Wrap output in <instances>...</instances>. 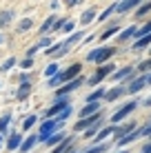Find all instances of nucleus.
I'll list each match as a JSON object with an SVG mask.
<instances>
[{"instance_id":"33","label":"nucleus","mask_w":151,"mask_h":153,"mask_svg":"<svg viewBox=\"0 0 151 153\" xmlns=\"http://www.w3.org/2000/svg\"><path fill=\"white\" fill-rule=\"evenodd\" d=\"M65 25H67V20H56V22H54V29H51V31H60Z\"/></svg>"},{"instance_id":"42","label":"nucleus","mask_w":151,"mask_h":153,"mask_svg":"<svg viewBox=\"0 0 151 153\" xmlns=\"http://www.w3.org/2000/svg\"><path fill=\"white\" fill-rule=\"evenodd\" d=\"M147 104H151V98H149V100H147Z\"/></svg>"},{"instance_id":"38","label":"nucleus","mask_w":151,"mask_h":153,"mask_svg":"<svg viewBox=\"0 0 151 153\" xmlns=\"http://www.w3.org/2000/svg\"><path fill=\"white\" fill-rule=\"evenodd\" d=\"M147 69H151V60H144L142 65H140V71H147Z\"/></svg>"},{"instance_id":"5","label":"nucleus","mask_w":151,"mask_h":153,"mask_svg":"<svg viewBox=\"0 0 151 153\" xmlns=\"http://www.w3.org/2000/svg\"><path fill=\"white\" fill-rule=\"evenodd\" d=\"M111 71H113V65H107V67H102V69H98V71H96V76L91 78V82H89V84H98V82L102 80V78L109 76Z\"/></svg>"},{"instance_id":"19","label":"nucleus","mask_w":151,"mask_h":153,"mask_svg":"<svg viewBox=\"0 0 151 153\" xmlns=\"http://www.w3.org/2000/svg\"><path fill=\"white\" fill-rule=\"evenodd\" d=\"M111 133H116V129H113V126H107V129H102L100 133H98V144H102V138H107V135H111Z\"/></svg>"},{"instance_id":"17","label":"nucleus","mask_w":151,"mask_h":153,"mask_svg":"<svg viewBox=\"0 0 151 153\" xmlns=\"http://www.w3.org/2000/svg\"><path fill=\"white\" fill-rule=\"evenodd\" d=\"M20 140H22V135L13 133L11 138H9V144H7V146H9V149H11V151H13V149H18V146H20Z\"/></svg>"},{"instance_id":"14","label":"nucleus","mask_w":151,"mask_h":153,"mask_svg":"<svg viewBox=\"0 0 151 153\" xmlns=\"http://www.w3.org/2000/svg\"><path fill=\"white\" fill-rule=\"evenodd\" d=\"M122 93H124V89L122 87H116V89H111V91H107V100H116V98H120L122 96Z\"/></svg>"},{"instance_id":"44","label":"nucleus","mask_w":151,"mask_h":153,"mask_svg":"<svg viewBox=\"0 0 151 153\" xmlns=\"http://www.w3.org/2000/svg\"><path fill=\"white\" fill-rule=\"evenodd\" d=\"M0 140H2V135H0Z\"/></svg>"},{"instance_id":"40","label":"nucleus","mask_w":151,"mask_h":153,"mask_svg":"<svg viewBox=\"0 0 151 153\" xmlns=\"http://www.w3.org/2000/svg\"><path fill=\"white\" fill-rule=\"evenodd\" d=\"M71 29H74V22H69V20H67V25H65V29H62V31H71Z\"/></svg>"},{"instance_id":"37","label":"nucleus","mask_w":151,"mask_h":153,"mask_svg":"<svg viewBox=\"0 0 151 153\" xmlns=\"http://www.w3.org/2000/svg\"><path fill=\"white\" fill-rule=\"evenodd\" d=\"M13 65H16V60H13V58H9V60H7V62L2 65V71H4V69H11Z\"/></svg>"},{"instance_id":"30","label":"nucleus","mask_w":151,"mask_h":153,"mask_svg":"<svg viewBox=\"0 0 151 153\" xmlns=\"http://www.w3.org/2000/svg\"><path fill=\"white\" fill-rule=\"evenodd\" d=\"M56 71H58V67H56V65H49V67L45 69V73H47L49 78H54V76H56Z\"/></svg>"},{"instance_id":"6","label":"nucleus","mask_w":151,"mask_h":153,"mask_svg":"<svg viewBox=\"0 0 151 153\" xmlns=\"http://www.w3.org/2000/svg\"><path fill=\"white\" fill-rule=\"evenodd\" d=\"M80 69H82V65H71L67 71H62V78H65V80H71V78H76L78 73H80Z\"/></svg>"},{"instance_id":"9","label":"nucleus","mask_w":151,"mask_h":153,"mask_svg":"<svg viewBox=\"0 0 151 153\" xmlns=\"http://www.w3.org/2000/svg\"><path fill=\"white\" fill-rule=\"evenodd\" d=\"M82 118H89V115H96L98 113V104H87V107H82Z\"/></svg>"},{"instance_id":"34","label":"nucleus","mask_w":151,"mask_h":153,"mask_svg":"<svg viewBox=\"0 0 151 153\" xmlns=\"http://www.w3.org/2000/svg\"><path fill=\"white\" fill-rule=\"evenodd\" d=\"M33 124H36V118H33V115H29V118L25 120V124H22V126H25V129H31Z\"/></svg>"},{"instance_id":"45","label":"nucleus","mask_w":151,"mask_h":153,"mask_svg":"<svg viewBox=\"0 0 151 153\" xmlns=\"http://www.w3.org/2000/svg\"><path fill=\"white\" fill-rule=\"evenodd\" d=\"M0 42H2V38H0Z\"/></svg>"},{"instance_id":"39","label":"nucleus","mask_w":151,"mask_h":153,"mask_svg":"<svg viewBox=\"0 0 151 153\" xmlns=\"http://www.w3.org/2000/svg\"><path fill=\"white\" fill-rule=\"evenodd\" d=\"M31 65H33V60H31V58H27V60H25V62H22V69H29V67H31Z\"/></svg>"},{"instance_id":"25","label":"nucleus","mask_w":151,"mask_h":153,"mask_svg":"<svg viewBox=\"0 0 151 153\" xmlns=\"http://www.w3.org/2000/svg\"><path fill=\"white\" fill-rule=\"evenodd\" d=\"M129 73H131V67H124V69H120V71L113 73V78H116V80H120V78H127Z\"/></svg>"},{"instance_id":"18","label":"nucleus","mask_w":151,"mask_h":153,"mask_svg":"<svg viewBox=\"0 0 151 153\" xmlns=\"http://www.w3.org/2000/svg\"><path fill=\"white\" fill-rule=\"evenodd\" d=\"M149 42H151V33H149V36H144V38H140V40H136V47H133V49L140 51V49H144Z\"/></svg>"},{"instance_id":"35","label":"nucleus","mask_w":151,"mask_h":153,"mask_svg":"<svg viewBox=\"0 0 151 153\" xmlns=\"http://www.w3.org/2000/svg\"><path fill=\"white\" fill-rule=\"evenodd\" d=\"M69 115H71V107H67V109H65V111H62V113H60V122H65V120H67V118H69Z\"/></svg>"},{"instance_id":"10","label":"nucleus","mask_w":151,"mask_h":153,"mask_svg":"<svg viewBox=\"0 0 151 153\" xmlns=\"http://www.w3.org/2000/svg\"><path fill=\"white\" fill-rule=\"evenodd\" d=\"M105 96H107V91H105V89H96V91H93L87 100H89V104H96V100H100V98H105Z\"/></svg>"},{"instance_id":"28","label":"nucleus","mask_w":151,"mask_h":153,"mask_svg":"<svg viewBox=\"0 0 151 153\" xmlns=\"http://www.w3.org/2000/svg\"><path fill=\"white\" fill-rule=\"evenodd\" d=\"M69 144H71V138H67L65 142H60V144H58V146L54 149V153H62V151H65V149H67Z\"/></svg>"},{"instance_id":"20","label":"nucleus","mask_w":151,"mask_h":153,"mask_svg":"<svg viewBox=\"0 0 151 153\" xmlns=\"http://www.w3.org/2000/svg\"><path fill=\"white\" fill-rule=\"evenodd\" d=\"M58 142H65V133H56V135H51V138L47 140V144L54 146V144H58Z\"/></svg>"},{"instance_id":"4","label":"nucleus","mask_w":151,"mask_h":153,"mask_svg":"<svg viewBox=\"0 0 151 153\" xmlns=\"http://www.w3.org/2000/svg\"><path fill=\"white\" fill-rule=\"evenodd\" d=\"M133 109H136V102H129V104H127V107H122V109H120V111H116V113H113V118H111V122H120V120L124 118V115H127V113H131V111H133Z\"/></svg>"},{"instance_id":"8","label":"nucleus","mask_w":151,"mask_h":153,"mask_svg":"<svg viewBox=\"0 0 151 153\" xmlns=\"http://www.w3.org/2000/svg\"><path fill=\"white\" fill-rule=\"evenodd\" d=\"M67 107H69V104H65V102H58L56 107H51L49 111H47V118H51V115H56V113H62Z\"/></svg>"},{"instance_id":"26","label":"nucleus","mask_w":151,"mask_h":153,"mask_svg":"<svg viewBox=\"0 0 151 153\" xmlns=\"http://www.w3.org/2000/svg\"><path fill=\"white\" fill-rule=\"evenodd\" d=\"M105 151H107V144H96L91 149H87L85 153H105Z\"/></svg>"},{"instance_id":"36","label":"nucleus","mask_w":151,"mask_h":153,"mask_svg":"<svg viewBox=\"0 0 151 153\" xmlns=\"http://www.w3.org/2000/svg\"><path fill=\"white\" fill-rule=\"evenodd\" d=\"M96 129H98V122L91 126V129H87V133H85V138H93V133H96Z\"/></svg>"},{"instance_id":"12","label":"nucleus","mask_w":151,"mask_h":153,"mask_svg":"<svg viewBox=\"0 0 151 153\" xmlns=\"http://www.w3.org/2000/svg\"><path fill=\"white\" fill-rule=\"evenodd\" d=\"M36 142H38V138H36V135H31V138H29V140H25V142H22V144H20V151H22V153H27V151L31 149V146H33V144H36Z\"/></svg>"},{"instance_id":"24","label":"nucleus","mask_w":151,"mask_h":153,"mask_svg":"<svg viewBox=\"0 0 151 153\" xmlns=\"http://www.w3.org/2000/svg\"><path fill=\"white\" fill-rule=\"evenodd\" d=\"M54 22L56 20L54 18H49V20H45V25H42V29H40V33H49L51 29H54Z\"/></svg>"},{"instance_id":"41","label":"nucleus","mask_w":151,"mask_h":153,"mask_svg":"<svg viewBox=\"0 0 151 153\" xmlns=\"http://www.w3.org/2000/svg\"><path fill=\"white\" fill-rule=\"evenodd\" d=\"M142 153H151V144H147V146H144V149H142Z\"/></svg>"},{"instance_id":"11","label":"nucleus","mask_w":151,"mask_h":153,"mask_svg":"<svg viewBox=\"0 0 151 153\" xmlns=\"http://www.w3.org/2000/svg\"><path fill=\"white\" fill-rule=\"evenodd\" d=\"M136 4H138L136 0H127V2H120V4H116V9L122 13V11H129V9H133Z\"/></svg>"},{"instance_id":"21","label":"nucleus","mask_w":151,"mask_h":153,"mask_svg":"<svg viewBox=\"0 0 151 153\" xmlns=\"http://www.w3.org/2000/svg\"><path fill=\"white\" fill-rule=\"evenodd\" d=\"M93 18H96V9H89V11H85V13H82V25L91 22Z\"/></svg>"},{"instance_id":"13","label":"nucleus","mask_w":151,"mask_h":153,"mask_svg":"<svg viewBox=\"0 0 151 153\" xmlns=\"http://www.w3.org/2000/svg\"><path fill=\"white\" fill-rule=\"evenodd\" d=\"M29 91H31V84L29 82H22V87L18 89V100H25L29 96Z\"/></svg>"},{"instance_id":"22","label":"nucleus","mask_w":151,"mask_h":153,"mask_svg":"<svg viewBox=\"0 0 151 153\" xmlns=\"http://www.w3.org/2000/svg\"><path fill=\"white\" fill-rule=\"evenodd\" d=\"M65 82V78H62V73H56L54 78L49 80V87H60V84Z\"/></svg>"},{"instance_id":"43","label":"nucleus","mask_w":151,"mask_h":153,"mask_svg":"<svg viewBox=\"0 0 151 153\" xmlns=\"http://www.w3.org/2000/svg\"><path fill=\"white\" fill-rule=\"evenodd\" d=\"M147 82H151V76H149V78H147Z\"/></svg>"},{"instance_id":"15","label":"nucleus","mask_w":151,"mask_h":153,"mask_svg":"<svg viewBox=\"0 0 151 153\" xmlns=\"http://www.w3.org/2000/svg\"><path fill=\"white\" fill-rule=\"evenodd\" d=\"M13 18V11L11 9H7V11H2L0 13V27H4V25H9V20Z\"/></svg>"},{"instance_id":"2","label":"nucleus","mask_w":151,"mask_h":153,"mask_svg":"<svg viewBox=\"0 0 151 153\" xmlns=\"http://www.w3.org/2000/svg\"><path fill=\"white\" fill-rule=\"evenodd\" d=\"M96 122H100V113H96V115H89V118H85V120H80V122H76V131H82V129H91Z\"/></svg>"},{"instance_id":"23","label":"nucleus","mask_w":151,"mask_h":153,"mask_svg":"<svg viewBox=\"0 0 151 153\" xmlns=\"http://www.w3.org/2000/svg\"><path fill=\"white\" fill-rule=\"evenodd\" d=\"M29 27H31V18H25V20H20L18 31H20V33H25V31H29Z\"/></svg>"},{"instance_id":"32","label":"nucleus","mask_w":151,"mask_h":153,"mask_svg":"<svg viewBox=\"0 0 151 153\" xmlns=\"http://www.w3.org/2000/svg\"><path fill=\"white\" fill-rule=\"evenodd\" d=\"M9 120H11V118H9V115H4V118H0V131H4V129H7V126H9Z\"/></svg>"},{"instance_id":"3","label":"nucleus","mask_w":151,"mask_h":153,"mask_svg":"<svg viewBox=\"0 0 151 153\" xmlns=\"http://www.w3.org/2000/svg\"><path fill=\"white\" fill-rule=\"evenodd\" d=\"M113 56V49H111V47H109V49H98V51H91V53L89 56H87V58H89V60H107V58H111Z\"/></svg>"},{"instance_id":"16","label":"nucleus","mask_w":151,"mask_h":153,"mask_svg":"<svg viewBox=\"0 0 151 153\" xmlns=\"http://www.w3.org/2000/svg\"><path fill=\"white\" fill-rule=\"evenodd\" d=\"M144 84H147V78H138V80L133 82L131 87H129V91H131V93H136V91H140V89L144 87Z\"/></svg>"},{"instance_id":"7","label":"nucleus","mask_w":151,"mask_h":153,"mask_svg":"<svg viewBox=\"0 0 151 153\" xmlns=\"http://www.w3.org/2000/svg\"><path fill=\"white\" fill-rule=\"evenodd\" d=\"M80 84H82V78H76V80L71 82V84H67V87H60V89H58V96H65V93L74 91V89H76V87H80Z\"/></svg>"},{"instance_id":"27","label":"nucleus","mask_w":151,"mask_h":153,"mask_svg":"<svg viewBox=\"0 0 151 153\" xmlns=\"http://www.w3.org/2000/svg\"><path fill=\"white\" fill-rule=\"evenodd\" d=\"M133 131V122H129V124H124V126H120V129L116 131L118 135H124V133H131Z\"/></svg>"},{"instance_id":"1","label":"nucleus","mask_w":151,"mask_h":153,"mask_svg":"<svg viewBox=\"0 0 151 153\" xmlns=\"http://www.w3.org/2000/svg\"><path fill=\"white\" fill-rule=\"evenodd\" d=\"M60 126V122H51V120H47V122L40 126V135H38V140H42V142H47L51 138V133H54L56 129Z\"/></svg>"},{"instance_id":"31","label":"nucleus","mask_w":151,"mask_h":153,"mask_svg":"<svg viewBox=\"0 0 151 153\" xmlns=\"http://www.w3.org/2000/svg\"><path fill=\"white\" fill-rule=\"evenodd\" d=\"M116 31H118V27H109V29L105 31V33H102V36H100V38H102V40H107V38H109V36H113V33H116Z\"/></svg>"},{"instance_id":"29","label":"nucleus","mask_w":151,"mask_h":153,"mask_svg":"<svg viewBox=\"0 0 151 153\" xmlns=\"http://www.w3.org/2000/svg\"><path fill=\"white\" fill-rule=\"evenodd\" d=\"M133 33H138V29L136 27H129L127 31H122V33H120V40H127L129 36H133Z\"/></svg>"}]
</instances>
